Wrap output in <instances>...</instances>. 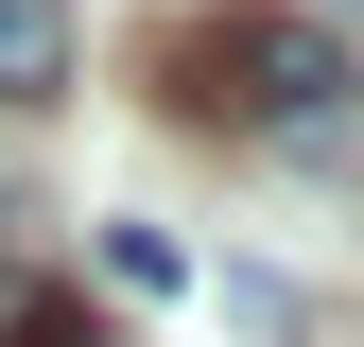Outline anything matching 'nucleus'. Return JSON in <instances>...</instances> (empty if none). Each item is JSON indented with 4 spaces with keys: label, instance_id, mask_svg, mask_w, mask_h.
<instances>
[{
    "label": "nucleus",
    "instance_id": "obj_1",
    "mask_svg": "<svg viewBox=\"0 0 364 347\" xmlns=\"http://www.w3.org/2000/svg\"><path fill=\"white\" fill-rule=\"evenodd\" d=\"M156 70H173L191 122H225V139H260V156H347V139H364V53H347L330 18H295V0L173 18Z\"/></svg>",
    "mask_w": 364,
    "mask_h": 347
},
{
    "label": "nucleus",
    "instance_id": "obj_2",
    "mask_svg": "<svg viewBox=\"0 0 364 347\" xmlns=\"http://www.w3.org/2000/svg\"><path fill=\"white\" fill-rule=\"evenodd\" d=\"M70 87V0H0V105H53Z\"/></svg>",
    "mask_w": 364,
    "mask_h": 347
}]
</instances>
